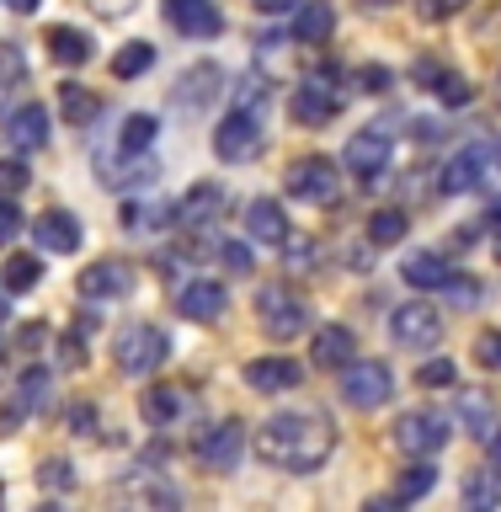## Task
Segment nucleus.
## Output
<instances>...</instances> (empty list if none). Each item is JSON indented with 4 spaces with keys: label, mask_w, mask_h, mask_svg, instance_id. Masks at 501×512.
<instances>
[{
    "label": "nucleus",
    "mask_w": 501,
    "mask_h": 512,
    "mask_svg": "<svg viewBox=\"0 0 501 512\" xmlns=\"http://www.w3.org/2000/svg\"><path fill=\"white\" fill-rule=\"evenodd\" d=\"M38 251H48V256H70V251H80V219L75 214H64V208H54V214H38Z\"/></svg>",
    "instance_id": "nucleus-16"
},
{
    "label": "nucleus",
    "mask_w": 501,
    "mask_h": 512,
    "mask_svg": "<svg viewBox=\"0 0 501 512\" xmlns=\"http://www.w3.org/2000/svg\"><path fill=\"white\" fill-rule=\"evenodd\" d=\"M246 235L262 240V246H283V240H288V214L272 198H256L246 208Z\"/></svg>",
    "instance_id": "nucleus-20"
},
{
    "label": "nucleus",
    "mask_w": 501,
    "mask_h": 512,
    "mask_svg": "<svg viewBox=\"0 0 501 512\" xmlns=\"http://www.w3.org/2000/svg\"><path fill=\"white\" fill-rule=\"evenodd\" d=\"M390 150H395L390 128L368 123V128H358V134L347 139V150H342V166H347V171H358L363 182H374V176H379L384 166H390Z\"/></svg>",
    "instance_id": "nucleus-7"
},
{
    "label": "nucleus",
    "mask_w": 501,
    "mask_h": 512,
    "mask_svg": "<svg viewBox=\"0 0 501 512\" xmlns=\"http://www.w3.org/2000/svg\"><path fill=\"white\" fill-rule=\"evenodd\" d=\"M139 411H144V422H150V427H166L171 416L182 411V395H176L171 384H150L144 400H139Z\"/></svg>",
    "instance_id": "nucleus-29"
},
{
    "label": "nucleus",
    "mask_w": 501,
    "mask_h": 512,
    "mask_svg": "<svg viewBox=\"0 0 501 512\" xmlns=\"http://www.w3.org/2000/svg\"><path fill=\"white\" fill-rule=\"evenodd\" d=\"M176 203H123V224L128 230H155V224H171Z\"/></svg>",
    "instance_id": "nucleus-35"
},
{
    "label": "nucleus",
    "mask_w": 501,
    "mask_h": 512,
    "mask_svg": "<svg viewBox=\"0 0 501 512\" xmlns=\"http://www.w3.org/2000/svg\"><path fill=\"white\" fill-rule=\"evenodd\" d=\"M283 246H288V267H299V272H310V267H315V240L294 235V240H283Z\"/></svg>",
    "instance_id": "nucleus-44"
},
{
    "label": "nucleus",
    "mask_w": 501,
    "mask_h": 512,
    "mask_svg": "<svg viewBox=\"0 0 501 512\" xmlns=\"http://www.w3.org/2000/svg\"><path fill=\"white\" fill-rule=\"evenodd\" d=\"M336 32V11L326 6V0H304V6L294 11V38L299 43H326Z\"/></svg>",
    "instance_id": "nucleus-22"
},
{
    "label": "nucleus",
    "mask_w": 501,
    "mask_h": 512,
    "mask_svg": "<svg viewBox=\"0 0 501 512\" xmlns=\"http://www.w3.org/2000/svg\"><path fill=\"white\" fill-rule=\"evenodd\" d=\"M390 395H395V374H390V363H379V358H352V363L342 368V400H347V406H358V411H379Z\"/></svg>",
    "instance_id": "nucleus-3"
},
{
    "label": "nucleus",
    "mask_w": 501,
    "mask_h": 512,
    "mask_svg": "<svg viewBox=\"0 0 501 512\" xmlns=\"http://www.w3.org/2000/svg\"><path fill=\"white\" fill-rule=\"evenodd\" d=\"M390 336L400 347H438L443 342V315L432 310L427 299H411V304H400V310L390 315Z\"/></svg>",
    "instance_id": "nucleus-6"
},
{
    "label": "nucleus",
    "mask_w": 501,
    "mask_h": 512,
    "mask_svg": "<svg viewBox=\"0 0 501 512\" xmlns=\"http://www.w3.org/2000/svg\"><path fill=\"white\" fill-rule=\"evenodd\" d=\"M464 502H470L475 512L501 507V470H475L470 480H464Z\"/></svg>",
    "instance_id": "nucleus-30"
},
{
    "label": "nucleus",
    "mask_w": 501,
    "mask_h": 512,
    "mask_svg": "<svg viewBox=\"0 0 501 512\" xmlns=\"http://www.w3.org/2000/svg\"><path fill=\"white\" fill-rule=\"evenodd\" d=\"M240 454H246V427H240V422H219V427H208L198 438L203 470H235Z\"/></svg>",
    "instance_id": "nucleus-13"
},
{
    "label": "nucleus",
    "mask_w": 501,
    "mask_h": 512,
    "mask_svg": "<svg viewBox=\"0 0 501 512\" xmlns=\"http://www.w3.org/2000/svg\"><path fill=\"white\" fill-rule=\"evenodd\" d=\"M459 422L470 438H491V427H496V416H491V400L480 395V390H464L459 395Z\"/></svg>",
    "instance_id": "nucleus-27"
},
{
    "label": "nucleus",
    "mask_w": 501,
    "mask_h": 512,
    "mask_svg": "<svg viewBox=\"0 0 501 512\" xmlns=\"http://www.w3.org/2000/svg\"><path fill=\"white\" fill-rule=\"evenodd\" d=\"M496 160H501V144H496Z\"/></svg>",
    "instance_id": "nucleus-55"
},
{
    "label": "nucleus",
    "mask_w": 501,
    "mask_h": 512,
    "mask_svg": "<svg viewBox=\"0 0 501 512\" xmlns=\"http://www.w3.org/2000/svg\"><path fill=\"white\" fill-rule=\"evenodd\" d=\"M171 352V336L150 326V320H134V326L118 331V342H112V363L123 368V374H150V368L166 363Z\"/></svg>",
    "instance_id": "nucleus-2"
},
{
    "label": "nucleus",
    "mask_w": 501,
    "mask_h": 512,
    "mask_svg": "<svg viewBox=\"0 0 501 512\" xmlns=\"http://www.w3.org/2000/svg\"><path fill=\"white\" fill-rule=\"evenodd\" d=\"M219 198H224V192H219L214 182H198V187H192L182 203H176V219H182V224H214V208H219Z\"/></svg>",
    "instance_id": "nucleus-26"
},
{
    "label": "nucleus",
    "mask_w": 501,
    "mask_h": 512,
    "mask_svg": "<svg viewBox=\"0 0 501 512\" xmlns=\"http://www.w3.org/2000/svg\"><path fill=\"white\" fill-rule=\"evenodd\" d=\"M400 278H406L411 288H422V294H427V288H443L448 278H454V272H448V262H443L438 251H416V256H406Z\"/></svg>",
    "instance_id": "nucleus-24"
},
{
    "label": "nucleus",
    "mask_w": 501,
    "mask_h": 512,
    "mask_svg": "<svg viewBox=\"0 0 501 512\" xmlns=\"http://www.w3.org/2000/svg\"><path fill=\"white\" fill-rule=\"evenodd\" d=\"M43 406H48V374H43V368H27L22 384H16V411L11 416H32Z\"/></svg>",
    "instance_id": "nucleus-32"
},
{
    "label": "nucleus",
    "mask_w": 501,
    "mask_h": 512,
    "mask_svg": "<svg viewBox=\"0 0 501 512\" xmlns=\"http://www.w3.org/2000/svg\"><path fill=\"white\" fill-rule=\"evenodd\" d=\"M443 294L454 299L459 310H470V304H480V283H475V278H448V283H443Z\"/></svg>",
    "instance_id": "nucleus-43"
},
{
    "label": "nucleus",
    "mask_w": 501,
    "mask_h": 512,
    "mask_svg": "<svg viewBox=\"0 0 501 512\" xmlns=\"http://www.w3.org/2000/svg\"><path fill=\"white\" fill-rule=\"evenodd\" d=\"M256 315H262V331L278 336V342H288V336H299L304 326H310V304H304L294 288H283V283L262 288V299H256Z\"/></svg>",
    "instance_id": "nucleus-4"
},
{
    "label": "nucleus",
    "mask_w": 501,
    "mask_h": 512,
    "mask_svg": "<svg viewBox=\"0 0 501 512\" xmlns=\"http://www.w3.org/2000/svg\"><path fill=\"white\" fill-rule=\"evenodd\" d=\"M251 6L262 11V16H294V11L304 6V0H251Z\"/></svg>",
    "instance_id": "nucleus-48"
},
{
    "label": "nucleus",
    "mask_w": 501,
    "mask_h": 512,
    "mask_svg": "<svg viewBox=\"0 0 501 512\" xmlns=\"http://www.w3.org/2000/svg\"><path fill=\"white\" fill-rule=\"evenodd\" d=\"M336 182H342V171H336V160H326V155H304L283 176L288 198H299V203H331Z\"/></svg>",
    "instance_id": "nucleus-5"
},
{
    "label": "nucleus",
    "mask_w": 501,
    "mask_h": 512,
    "mask_svg": "<svg viewBox=\"0 0 501 512\" xmlns=\"http://www.w3.org/2000/svg\"><path fill=\"white\" fill-rule=\"evenodd\" d=\"M496 96H501V80H496Z\"/></svg>",
    "instance_id": "nucleus-56"
},
{
    "label": "nucleus",
    "mask_w": 501,
    "mask_h": 512,
    "mask_svg": "<svg viewBox=\"0 0 501 512\" xmlns=\"http://www.w3.org/2000/svg\"><path fill=\"white\" fill-rule=\"evenodd\" d=\"M219 256H224V267H230V272H251V267H256V256H251L246 240H224Z\"/></svg>",
    "instance_id": "nucleus-42"
},
{
    "label": "nucleus",
    "mask_w": 501,
    "mask_h": 512,
    "mask_svg": "<svg viewBox=\"0 0 501 512\" xmlns=\"http://www.w3.org/2000/svg\"><path fill=\"white\" fill-rule=\"evenodd\" d=\"M336 112H342V91H336V75L331 70H320V75L304 80V86H294V118L299 123L320 128V123H331Z\"/></svg>",
    "instance_id": "nucleus-8"
},
{
    "label": "nucleus",
    "mask_w": 501,
    "mask_h": 512,
    "mask_svg": "<svg viewBox=\"0 0 501 512\" xmlns=\"http://www.w3.org/2000/svg\"><path fill=\"white\" fill-rule=\"evenodd\" d=\"M91 422H96L91 406H75V411H70V432H91Z\"/></svg>",
    "instance_id": "nucleus-49"
},
{
    "label": "nucleus",
    "mask_w": 501,
    "mask_h": 512,
    "mask_svg": "<svg viewBox=\"0 0 501 512\" xmlns=\"http://www.w3.org/2000/svg\"><path fill=\"white\" fill-rule=\"evenodd\" d=\"M251 448H256V459L272 464V470H283V475H315L320 464L331 459L336 432L320 411H283V416H272V422L256 427Z\"/></svg>",
    "instance_id": "nucleus-1"
},
{
    "label": "nucleus",
    "mask_w": 501,
    "mask_h": 512,
    "mask_svg": "<svg viewBox=\"0 0 501 512\" xmlns=\"http://www.w3.org/2000/svg\"><path fill=\"white\" fill-rule=\"evenodd\" d=\"M496 256H501V235H496Z\"/></svg>",
    "instance_id": "nucleus-54"
},
{
    "label": "nucleus",
    "mask_w": 501,
    "mask_h": 512,
    "mask_svg": "<svg viewBox=\"0 0 501 512\" xmlns=\"http://www.w3.org/2000/svg\"><path fill=\"white\" fill-rule=\"evenodd\" d=\"M214 150H219V160H230V166L262 155V118H256V112H230V118L214 128Z\"/></svg>",
    "instance_id": "nucleus-9"
},
{
    "label": "nucleus",
    "mask_w": 501,
    "mask_h": 512,
    "mask_svg": "<svg viewBox=\"0 0 501 512\" xmlns=\"http://www.w3.org/2000/svg\"><path fill=\"white\" fill-rule=\"evenodd\" d=\"M454 379H459V368L448 358H432V363H422V374H416V384H427V390H448Z\"/></svg>",
    "instance_id": "nucleus-39"
},
{
    "label": "nucleus",
    "mask_w": 501,
    "mask_h": 512,
    "mask_svg": "<svg viewBox=\"0 0 501 512\" xmlns=\"http://www.w3.org/2000/svg\"><path fill=\"white\" fill-rule=\"evenodd\" d=\"M486 171H491V150L486 144H464L459 155H448L438 187L448 192V198H459V192H475L480 182H486Z\"/></svg>",
    "instance_id": "nucleus-10"
},
{
    "label": "nucleus",
    "mask_w": 501,
    "mask_h": 512,
    "mask_svg": "<svg viewBox=\"0 0 501 512\" xmlns=\"http://www.w3.org/2000/svg\"><path fill=\"white\" fill-rule=\"evenodd\" d=\"M160 11H166V22L176 32H187V38H214V32L224 27L214 0H160Z\"/></svg>",
    "instance_id": "nucleus-14"
},
{
    "label": "nucleus",
    "mask_w": 501,
    "mask_h": 512,
    "mask_svg": "<svg viewBox=\"0 0 501 512\" xmlns=\"http://www.w3.org/2000/svg\"><path fill=\"white\" fill-rule=\"evenodd\" d=\"M6 139H11V150H22V155L43 150V144H48V112L38 102L16 107L11 118H6Z\"/></svg>",
    "instance_id": "nucleus-17"
},
{
    "label": "nucleus",
    "mask_w": 501,
    "mask_h": 512,
    "mask_svg": "<svg viewBox=\"0 0 501 512\" xmlns=\"http://www.w3.org/2000/svg\"><path fill=\"white\" fill-rule=\"evenodd\" d=\"M155 134H160L155 112H128L123 128H118V150H123V155H144V150L155 144Z\"/></svg>",
    "instance_id": "nucleus-25"
},
{
    "label": "nucleus",
    "mask_w": 501,
    "mask_h": 512,
    "mask_svg": "<svg viewBox=\"0 0 501 512\" xmlns=\"http://www.w3.org/2000/svg\"><path fill=\"white\" fill-rule=\"evenodd\" d=\"M406 230H411V219L400 214V208H379V214H368V240H374V246H400Z\"/></svg>",
    "instance_id": "nucleus-31"
},
{
    "label": "nucleus",
    "mask_w": 501,
    "mask_h": 512,
    "mask_svg": "<svg viewBox=\"0 0 501 512\" xmlns=\"http://www.w3.org/2000/svg\"><path fill=\"white\" fill-rule=\"evenodd\" d=\"M6 6H11L16 16H32V11H38V6H43V0H6Z\"/></svg>",
    "instance_id": "nucleus-50"
},
{
    "label": "nucleus",
    "mask_w": 501,
    "mask_h": 512,
    "mask_svg": "<svg viewBox=\"0 0 501 512\" xmlns=\"http://www.w3.org/2000/svg\"><path fill=\"white\" fill-rule=\"evenodd\" d=\"M432 486H438V464H432V454H422V459L411 464V470H400V480H395V502L411 507V502H422V496H432Z\"/></svg>",
    "instance_id": "nucleus-23"
},
{
    "label": "nucleus",
    "mask_w": 501,
    "mask_h": 512,
    "mask_svg": "<svg viewBox=\"0 0 501 512\" xmlns=\"http://www.w3.org/2000/svg\"><path fill=\"white\" fill-rule=\"evenodd\" d=\"M352 352H358V342H352L347 326H320V331H315V347H310L315 368H347Z\"/></svg>",
    "instance_id": "nucleus-21"
},
{
    "label": "nucleus",
    "mask_w": 501,
    "mask_h": 512,
    "mask_svg": "<svg viewBox=\"0 0 501 512\" xmlns=\"http://www.w3.org/2000/svg\"><path fill=\"white\" fill-rule=\"evenodd\" d=\"M59 112H64V123H70V128H86L96 112H102V102H96L91 91H80V86H64L59 91Z\"/></svg>",
    "instance_id": "nucleus-33"
},
{
    "label": "nucleus",
    "mask_w": 501,
    "mask_h": 512,
    "mask_svg": "<svg viewBox=\"0 0 501 512\" xmlns=\"http://www.w3.org/2000/svg\"><path fill=\"white\" fill-rule=\"evenodd\" d=\"M38 278H43L38 256H11L6 272H0V288H6V294H27V288H38Z\"/></svg>",
    "instance_id": "nucleus-34"
},
{
    "label": "nucleus",
    "mask_w": 501,
    "mask_h": 512,
    "mask_svg": "<svg viewBox=\"0 0 501 512\" xmlns=\"http://www.w3.org/2000/svg\"><path fill=\"white\" fill-rule=\"evenodd\" d=\"M390 80H395V75L384 70V64H363V70H358V86H363V91H374V96H379V91H390Z\"/></svg>",
    "instance_id": "nucleus-46"
},
{
    "label": "nucleus",
    "mask_w": 501,
    "mask_h": 512,
    "mask_svg": "<svg viewBox=\"0 0 501 512\" xmlns=\"http://www.w3.org/2000/svg\"><path fill=\"white\" fill-rule=\"evenodd\" d=\"M48 54H54L59 64H86L91 59V38L80 27H54L48 32Z\"/></svg>",
    "instance_id": "nucleus-28"
},
{
    "label": "nucleus",
    "mask_w": 501,
    "mask_h": 512,
    "mask_svg": "<svg viewBox=\"0 0 501 512\" xmlns=\"http://www.w3.org/2000/svg\"><path fill=\"white\" fill-rule=\"evenodd\" d=\"M395 443L406 448L411 459L438 454V448L448 443V422H443V416H432V411H411V416H400V422H395Z\"/></svg>",
    "instance_id": "nucleus-11"
},
{
    "label": "nucleus",
    "mask_w": 501,
    "mask_h": 512,
    "mask_svg": "<svg viewBox=\"0 0 501 512\" xmlns=\"http://www.w3.org/2000/svg\"><path fill=\"white\" fill-rule=\"evenodd\" d=\"M475 358L486 363L491 374H501V331H486V336H480V342H475Z\"/></svg>",
    "instance_id": "nucleus-45"
},
{
    "label": "nucleus",
    "mask_w": 501,
    "mask_h": 512,
    "mask_svg": "<svg viewBox=\"0 0 501 512\" xmlns=\"http://www.w3.org/2000/svg\"><path fill=\"white\" fill-rule=\"evenodd\" d=\"M22 75H27V64H22V48H16V43H0V91L22 86Z\"/></svg>",
    "instance_id": "nucleus-38"
},
{
    "label": "nucleus",
    "mask_w": 501,
    "mask_h": 512,
    "mask_svg": "<svg viewBox=\"0 0 501 512\" xmlns=\"http://www.w3.org/2000/svg\"><path fill=\"white\" fill-rule=\"evenodd\" d=\"M304 374H299V363L294 358H251L246 363V384L251 390H262V395H283V390H294Z\"/></svg>",
    "instance_id": "nucleus-18"
},
{
    "label": "nucleus",
    "mask_w": 501,
    "mask_h": 512,
    "mask_svg": "<svg viewBox=\"0 0 501 512\" xmlns=\"http://www.w3.org/2000/svg\"><path fill=\"white\" fill-rule=\"evenodd\" d=\"M128 288H134V272H128V262H91V267H80L75 294L91 299V304H107V299H123Z\"/></svg>",
    "instance_id": "nucleus-12"
},
{
    "label": "nucleus",
    "mask_w": 501,
    "mask_h": 512,
    "mask_svg": "<svg viewBox=\"0 0 501 512\" xmlns=\"http://www.w3.org/2000/svg\"><path fill=\"white\" fill-rule=\"evenodd\" d=\"M16 235H22V214H16L11 198H0V246H6V240H16Z\"/></svg>",
    "instance_id": "nucleus-47"
},
{
    "label": "nucleus",
    "mask_w": 501,
    "mask_h": 512,
    "mask_svg": "<svg viewBox=\"0 0 501 512\" xmlns=\"http://www.w3.org/2000/svg\"><path fill=\"white\" fill-rule=\"evenodd\" d=\"M432 91H438V102L443 107H464V102H470V96H475V86H470V80H464V75H438V86H432Z\"/></svg>",
    "instance_id": "nucleus-37"
},
{
    "label": "nucleus",
    "mask_w": 501,
    "mask_h": 512,
    "mask_svg": "<svg viewBox=\"0 0 501 512\" xmlns=\"http://www.w3.org/2000/svg\"><path fill=\"white\" fill-rule=\"evenodd\" d=\"M486 443H491V454L501 459V432H491V438H486Z\"/></svg>",
    "instance_id": "nucleus-52"
},
{
    "label": "nucleus",
    "mask_w": 501,
    "mask_h": 512,
    "mask_svg": "<svg viewBox=\"0 0 501 512\" xmlns=\"http://www.w3.org/2000/svg\"><path fill=\"white\" fill-rule=\"evenodd\" d=\"M27 166L22 160H0V198H16V192H27Z\"/></svg>",
    "instance_id": "nucleus-40"
},
{
    "label": "nucleus",
    "mask_w": 501,
    "mask_h": 512,
    "mask_svg": "<svg viewBox=\"0 0 501 512\" xmlns=\"http://www.w3.org/2000/svg\"><path fill=\"white\" fill-rule=\"evenodd\" d=\"M176 310H182L187 320H198V326H208V320H219L224 310H230V294H224V283L198 278V283H187V288H182Z\"/></svg>",
    "instance_id": "nucleus-15"
},
{
    "label": "nucleus",
    "mask_w": 501,
    "mask_h": 512,
    "mask_svg": "<svg viewBox=\"0 0 501 512\" xmlns=\"http://www.w3.org/2000/svg\"><path fill=\"white\" fill-rule=\"evenodd\" d=\"M155 64V48L150 43H123L118 48V59H112V75L118 80H134V75H144Z\"/></svg>",
    "instance_id": "nucleus-36"
},
{
    "label": "nucleus",
    "mask_w": 501,
    "mask_h": 512,
    "mask_svg": "<svg viewBox=\"0 0 501 512\" xmlns=\"http://www.w3.org/2000/svg\"><path fill=\"white\" fill-rule=\"evenodd\" d=\"M470 0H416V16L422 22H448V16H459Z\"/></svg>",
    "instance_id": "nucleus-41"
},
{
    "label": "nucleus",
    "mask_w": 501,
    "mask_h": 512,
    "mask_svg": "<svg viewBox=\"0 0 501 512\" xmlns=\"http://www.w3.org/2000/svg\"><path fill=\"white\" fill-rule=\"evenodd\" d=\"M224 86V75L214 70V64H192V70L176 80V107H187V112H203L208 102L219 96Z\"/></svg>",
    "instance_id": "nucleus-19"
},
{
    "label": "nucleus",
    "mask_w": 501,
    "mask_h": 512,
    "mask_svg": "<svg viewBox=\"0 0 501 512\" xmlns=\"http://www.w3.org/2000/svg\"><path fill=\"white\" fill-rule=\"evenodd\" d=\"M486 219H491V224H496V230H501V198H496V203L486 208Z\"/></svg>",
    "instance_id": "nucleus-51"
},
{
    "label": "nucleus",
    "mask_w": 501,
    "mask_h": 512,
    "mask_svg": "<svg viewBox=\"0 0 501 512\" xmlns=\"http://www.w3.org/2000/svg\"><path fill=\"white\" fill-rule=\"evenodd\" d=\"M363 6H368V11H379V6H395V0H363Z\"/></svg>",
    "instance_id": "nucleus-53"
}]
</instances>
